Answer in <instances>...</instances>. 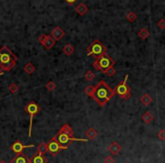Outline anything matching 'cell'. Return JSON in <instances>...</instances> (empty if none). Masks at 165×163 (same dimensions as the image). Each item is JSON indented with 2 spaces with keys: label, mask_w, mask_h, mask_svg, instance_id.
<instances>
[{
  "label": "cell",
  "mask_w": 165,
  "mask_h": 163,
  "mask_svg": "<svg viewBox=\"0 0 165 163\" xmlns=\"http://www.w3.org/2000/svg\"><path fill=\"white\" fill-rule=\"evenodd\" d=\"M114 94H116L114 91L104 80H99V83L94 86L91 97H93L95 100V102L99 104V107H105L106 103L112 99Z\"/></svg>",
  "instance_id": "1"
},
{
  "label": "cell",
  "mask_w": 165,
  "mask_h": 163,
  "mask_svg": "<svg viewBox=\"0 0 165 163\" xmlns=\"http://www.w3.org/2000/svg\"><path fill=\"white\" fill-rule=\"evenodd\" d=\"M17 60V56L14 54L7 45H3L0 49V68L2 69V71H10L16 66Z\"/></svg>",
  "instance_id": "2"
},
{
  "label": "cell",
  "mask_w": 165,
  "mask_h": 163,
  "mask_svg": "<svg viewBox=\"0 0 165 163\" xmlns=\"http://www.w3.org/2000/svg\"><path fill=\"white\" fill-rule=\"evenodd\" d=\"M106 50H108V48H106L101 41L94 40L92 43L87 47L86 52H87V56H93L95 59H97V58H99L101 56L105 54Z\"/></svg>",
  "instance_id": "3"
},
{
  "label": "cell",
  "mask_w": 165,
  "mask_h": 163,
  "mask_svg": "<svg viewBox=\"0 0 165 163\" xmlns=\"http://www.w3.org/2000/svg\"><path fill=\"white\" fill-rule=\"evenodd\" d=\"M127 80H128V75H125V79L113 88L114 93L118 94V95H119L121 99H123V100H129V99L131 97V91H130V87H129L128 84H127Z\"/></svg>",
  "instance_id": "4"
},
{
  "label": "cell",
  "mask_w": 165,
  "mask_h": 163,
  "mask_svg": "<svg viewBox=\"0 0 165 163\" xmlns=\"http://www.w3.org/2000/svg\"><path fill=\"white\" fill-rule=\"evenodd\" d=\"M25 112L30 116V127H28V136H32V126H33V118L40 112V107L36 102L31 101L25 107Z\"/></svg>",
  "instance_id": "5"
},
{
  "label": "cell",
  "mask_w": 165,
  "mask_h": 163,
  "mask_svg": "<svg viewBox=\"0 0 165 163\" xmlns=\"http://www.w3.org/2000/svg\"><path fill=\"white\" fill-rule=\"evenodd\" d=\"M53 138L58 142L59 144H61V145H68V144L73 143L74 140H79V142H87V138H76V137H70L68 136V135H66V134H62V133H58L53 136Z\"/></svg>",
  "instance_id": "6"
},
{
  "label": "cell",
  "mask_w": 165,
  "mask_h": 163,
  "mask_svg": "<svg viewBox=\"0 0 165 163\" xmlns=\"http://www.w3.org/2000/svg\"><path fill=\"white\" fill-rule=\"evenodd\" d=\"M97 61L99 63V69L102 73H104L105 70H108L111 67H114V63H116V61L108 54H103L99 58H97Z\"/></svg>",
  "instance_id": "7"
},
{
  "label": "cell",
  "mask_w": 165,
  "mask_h": 163,
  "mask_svg": "<svg viewBox=\"0 0 165 163\" xmlns=\"http://www.w3.org/2000/svg\"><path fill=\"white\" fill-rule=\"evenodd\" d=\"M67 148H68V146H63V145L59 144L54 138H52L50 142H48V151H49V153H51V155H53V157H56L60 151L67 150Z\"/></svg>",
  "instance_id": "8"
},
{
  "label": "cell",
  "mask_w": 165,
  "mask_h": 163,
  "mask_svg": "<svg viewBox=\"0 0 165 163\" xmlns=\"http://www.w3.org/2000/svg\"><path fill=\"white\" fill-rule=\"evenodd\" d=\"M39 42L44 47L45 50L52 49V48L54 47V44H56L54 39H53L51 35H46V34H41L40 36H39Z\"/></svg>",
  "instance_id": "9"
},
{
  "label": "cell",
  "mask_w": 165,
  "mask_h": 163,
  "mask_svg": "<svg viewBox=\"0 0 165 163\" xmlns=\"http://www.w3.org/2000/svg\"><path fill=\"white\" fill-rule=\"evenodd\" d=\"M32 147H34V145H24L22 142H19V140H16V142H14V143L10 145V150L13 151L14 153L22 154L25 148H32Z\"/></svg>",
  "instance_id": "10"
},
{
  "label": "cell",
  "mask_w": 165,
  "mask_h": 163,
  "mask_svg": "<svg viewBox=\"0 0 165 163\" xmlns=\"http://www.w3.org/2000/svg\"><path fill=\"white\" fill-rule=\"evenodd\" d=\"M51 36L54 39V41H60L65 36V31L59 26L54 27V28L51 31Z\"/></svg>",
  "instance_id": "11"
},
{
  "label": "cell",
  "mask_w": 165,
  "mask_h": 163,
  "mask_svg": "<svg viewBox=\"0 0 165 163\" xmlns=\"http://www.w3.org/2000/svg\"><path fill=\"white\" fill-rule=\"evenodd\" d=\"M48 162H49V160L43 154L39 153V152L33 154L32 157L30 159V163H48Z\"/></svg>",
  "instance_id": "12"
},
{
  "label": "cell",
  "mask_w": 165,
  "mask_h": 163,
  "mask_svg": "<svg viewBox=\"0 0 165 163\" xmlns=\"http://www.w3.org/2000/svg\"><path fill=\"white\" fill-rule=\"evenodd\" d=\"M108 151L113 155H116V154H119L121 152V145L118 142H112L108 147Z\"/></svg>",
  "instance_id": "13"
},
{
  "label": "cell",
  "mask_w": 165,
  "mask_h": 163,
  "mask_svg": "<svg viewBox=\"0 0 165 163\" xmlns=\"http://www.w3.org/2000/svg\"><path fill=\"white\" fill-rule=\"evenodd\" d=\"M10 163H30V159L25 155V154H16V157L11 159Z\"/></svg>",
  "instance_id": "14"
},
{
  "label": "cell",
  "mask_w": 165,
  "mask_h": 163,
  "mask_svg": "<svg viewBox=\"0 0 165 163\" xmlns=\"http://www.w3.org/2000/svg\"><path fill=\"white\" fill-rule=\"evenodd\" d=\"M59 133L66 134V135H68V136L74 137V130H73V128L70 127V125H68V123H65V125H62V126H61V128H60V130H59Z\"/></svg>",
  "instance_id": "15"
},
{
  "label": "cell",
  "mask_w": 165,
  "mask_h": 163,
  "mask_svg": "<svg viewBox=\"0 0 165 163\" xmlns=\"http://www.w3.org/2000/svg\"><path fill=\"white\" fill-rule=\"evenodd\" d=\"M86 136H87V139H95L96 137L99 136V133H97V130L95 129V128H88V129L86 130Z\"/></svg>",
  "instance_id": "16"
},
{
  "label": "cell",
  "mask_w": 165,
  "mask_h": 163,
  "mask_svg": "<svg viewBox=\"0 0 165 163\" xmlns=\"http://www.w3.org/2000/svg\"><path fill=\"white\" fill-rule=\"evenodd\" d=\"M142 121H144L145 123H150L153 120H154V114H153L152 112L147 111V112H145L142 116Z\"/></svg>",
  "instance_id": "17"
},
{
  "label": "cell",
  "mask_w": 165,
  "mask_h": 163,
  "mask_svg": "<svg viewBox=\"0 0 165 163\" xmlns=\"http://www.w3.org/2000/svg\"><path fill=\"white\" fill-rule=\"evenodd\" d=\"M76 11H77V14H79L80 16H82V15H85V14L88 11V8H87V6H86L85 3L82 2L76 7Z\"/></svg>",
  "instance_id": "18"
},
{
  "label": "cell",
  "mask_w": 165,
  "mask_h": 163,
  "mask_svg": "<svg viewBox=\"0 0 165 163\" xmlns=\"http://www.w3.org/2000/svg\"><path fill=\"white\" fill-rule=\"evenodd\" d=\"M63 51V54H66V56H71V54L75 52V48H74L73 44H70V43H67L65 47H63L62 49Z\"/></svg>",
  "instance_id": "19"
},
{
  "label": "cell",
  "mask_w": 165,
  "mask_h": 163,
  "mask_svg": "<svg viewBox=\"0 0 165 163\" xmlns=\"http://www.w3.org/2000/svg\"><path fill=\"white\" fill-rule=\"evenodd\" d=\"M152 97L149 95V94H144L142 97H140V102H142V104H144V105H149V104L152 103Z\"/></svg>",
  "instance_id": "20"
},
{
  "label": "cell",
  "mask_w": 165,
  "mask_h": 163,
  "mask_svg": "<svg viewBox=\"0 0 165 163\" xmlns=\"http://www.w3.org/2000/svg\"><path fill=\"white\" fill-rule=\"evenodd\" d=\"M24 71L27 74V75H32V74L35 71V67L32 62H27L25 66H24Z\"/></svg>",
  "instance_id": "21"
},
{
  "label": "cell",
  "mask_w": 165,
  "mask_h": 163,
  "mask_svg": "<svg viewBox=\"0 0 165 163\" xmlns=\"http://www.w3.org/2000/svg\"><path fill=\"white\" fill-rule=\"evenodd\" d=\"M37 152L41 153V154H43V155H44L46 152H49V151H48V143L42 142L40 145H37Z\"/></svg>",
  "instance_id": "22"
},
{
  "label": "cell",
  "mask_w": 165,
  "mask_h": 163,
  "mask_svg": "<svg viewBox=\"0 0 165 163\" xmlns=\"http://www.w3.org/2000/svg\"><path fill=\"white\" fill-rule=\"evenodd\" d=\"M138 36L140 37L142 40H146V39L149 36V31L144 27V28H142V30L138 32Z\"/></svg>",
  "instance_id": "23"
},
{
  "label": "cell",
  "mask_w": 165,
  "mask_h": 163,
  "mask_svg": "<svg viewBox=\"0 0 165 163\" xmlns=\"http://www.w3.org/2000/svg\"><path fill=\"white\" fill-rule=\"evenodd\" d=\"M125 18H127L128 22L132 23V22H135V20L137 19V15H136L133 11H129V13H127V15H125Z\"/></svg>",
  "instance_id": "24"
},
{
  "label": "cell",
  "mask_w": 165,
  "mask_h": 163,
  "mask_svg": "<svg viewBox=\"0 0 165 163\" xmlns=\"http://www.w3.org/2000/svg\"><path fill=\"white\" fill-rule=\"evenodd\" d=\"M95 78V73L92 71V70H87L85 73V79L88 80V82H92L93 79Z\"/></svg>",
  "instance_id": "25"
},
{
  "label": "cell",
  "mask_w": 165,
  "mask_h": 163,
  "mask_svg": "<svg viewBox=\"0 0 165 163\" xmlns=\"http://www.w3.org/2000/svg\"><path fill=\"white\" fill-rule=\"evenodd\" d=\"M116 68H114V67H111V68H109L108 70H105V71H104L103 74H105L106 76H109V77H112V76H114V75H116Z\"/></svg>",
  "instance_id": "26"
},
{
  "label": "cell",
  "mask_w": 165,
  "mask_h": 163,
  "mask_svg": "<svg viewBox=\"0 0 165 163\" xmlns=\"http://www.w3.org/2000/svg\"><path fill=\"white\" fill-rule=\"evenodd\" d=\"M45 88L48 91H50V92H52V91L56 90V84H54V82H52V80H50V82H48L45 85Z\"/></svg>",
  "instance_id": "27"
},
{
  "label": "cell",
  "mask_w": 165,
  "mask_h": 163,
  "mask_svg": "<svg viewBox=\"0 0 165 163\" xmlns=\"http://www.w3.org/2000/svg\"><path fill=\"white\" fill-rule=\"evenodd\" d=\"M8 90H9L10 93L15 94V93H17V92H18V86H17L15 83H13V84H10L9 86H8Z\"/></svg>",
  "instance_id": "28"
},
{
  "label": "cell",
  "mask_w": 165,
  "mask_h": 163,
  "mask_svg": "<svg viewBox=\"0 0 165 163\" xmlns=\"http://www.w3.org/2000/svg\"><path fill=\"white\" fill-rule=\"evenodd\" d=\"M157 137H159V139L161 140H165V129H161L157 134Z\"/></svg>",
  "instance_id": "29"
},
{
  "label": "cell",
  "mask_w": 165,
  "mask_h": 163,
  "mask_svg": "<svg viewBox=\"0 0 165 163\" xmlns=\"http://www.w3.org/2000/svg\"><path fill=\"white\" fill-rule=\"evenodd\" d=\"M157 26H159L161 30H164V28H165V19H164V18H162V19L159 20V23H157Z\"/></svg>",
  "instance_id": "30"
},
{
  "label": "cell",
  "mask_w": 165,
  "mask_h": 163,
  "mask_svg": "<svg viewBox=\"0 0 165 163\" xmlns=\"http://www.w3.org/2000/svg\"><path fill=\"white\" fill-rule=\"evenodd\" d=\"M104 163H114V159L111 155H108V157L104 159Z\"/></svg>",
  "instance_id": "31"
},
{
  "label": "cell",
  "mask_w": 165,
  "mask_h": 163,
  "mask_svg": "<svg viewBox=\"0 0 165 163\" xmlns=\"http://www.w3.org/2000/svg\"><path fill=\"white\" fill-rule=\"evenodd\" d=\"M93 67L95 68V70H97V71H101V69H99V61H97V59L94 61V63H93Z\"/></svg>",
  "instance_id": "32"
},
{
  "label": "cell",
  "mask_w": 165,
  "mask_h": 163,
  "mask_svg": "<svg viewBox=\"0 0 165 163\" xmlns=\"http://www.w3.org/2000/svg\"><path fill=\"white\" fill-rule=\"evenodd\" d=\"M77 0H66V2L67 3H70V5H73L74 2H76Z\"/></svg>",
  "instance_id": "33"
},
{
  "label": "cell",
  "mask_w": 165,
  "mask_h": 163,
  "mask_svg": "<svg viewBox=\"0 0 165 163\" xmlns=\"http://www.w3.org/2000/svg\"><path fill=\"white\" fill-rule=\"evenodd\" d=\"M2 74H3L2 69H1V68H0V76H1V75H2Z\"/></svg>",
  "instance_id": "34"
},
{
  "label": "cell",
  "mask_w": 165,
  "mask_h": 163,
  "mask_svg": "<svg viewBox=\"0 0 165 163\" xmlns=\"http://www.w3.org/2000/svg\"><path fill=\"white\" fill-rule=\"evenodd\" d=\"M0 163H7V162L5 160H0Z\"/></svg>",
  "instance_id": "35"
},
{
  "label": "cell",
  "mask_w": 165,
  "mask_h": 163,
  "mask_svg": "<svg viewBox=\"0 0 165 163\" xmlns=\"http://www.w3.org/2000/svg\"><path fill=\"white\" fill-rule=\"evenodd\" d=\"M0 100H1V97H0Z\"/></svg>",
  "instance_id": "36"
}]
</instances>
